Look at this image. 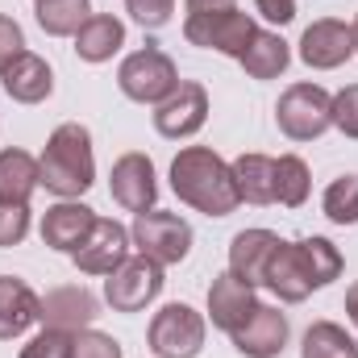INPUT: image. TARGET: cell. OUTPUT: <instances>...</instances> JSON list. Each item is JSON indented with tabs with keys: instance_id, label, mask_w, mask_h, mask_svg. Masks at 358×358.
<instances>
[{
	"instance_id": "obj_35",
	"label": "cell",
	"mask_w": 358,
	"mask_h": 358,
	"mask_svg": "<svg viewBox=\"0 0 358 358\" xmlns=\"http://www.w3.org/2000/svg\"><path fill=\"white\" fill-rule=\"evenodd\" d=\"M255 13L271 25H287L296 21V0H255Z\"/></svg>"
},
{
	"instance_id": "obj_2",
	"label": "cell",
	"mask_w": 358,
	"mask_h": 358,
	"mask_svg": "<svg viewBox=\"0 0 358 358\" xmlns=\"http://www.w3.org/2000/svg\"><path fill=\"white\" fill-rule=\"evenodd\" d=\"M171 192L204 217H229L242 204L234 167L208 146H183L171 159Z\"/></svg>"
},
{
	"instance_id": "obj_17",
	"label": "cell",
	"mask_w": 358,
	"mask_h": 358,
	"mask_svg": "<svg viewBox=\"0 0 358 358\" xmlns=\"http://www.w3.org/2000/svg\"><path fill=\"white\" fill-rule=\"evenodd\" d=\"M38 321H42V296L17 275H0V342L29 334Z\"/></svg>"
},
{
	"instance_id": "obj_34",
	"label": "cell",
	"mask_w": 358,
	"mask_h": 358,
	"mask_svg": "<svg viewBox=\"0 0 358 358\" xmlns=\"http://www.w3.org/2000/svg\"><path fill=\"white\" fill-rule=\"evenodd\" d=\"M17 55H25V34H21V25H17L13 17L0 13V71H4Z\"/></svg>"
},
{
	"instance_id": "obj_28",
	"label": "cell",
	"mask_w": 358,
	"mask_h": 358,
	"mask_svg": "<svg viewBox=\"0 0 358 358\" xmlns=\"http://www.w3.org/2000/svg\"><path fill=\"white\" fill-rule=\"evenodd\" d=\"M321 208L334 225H358V176L334 179L321 196Z\"/></svg>"
},
{
	"instance_id": "obj_4",
	"label": "cell",
	"mask_w": 358,
	"mask_h": 358,
	"mask_svg": "<svg viewBox=\"0 0 358 358\" xmlns=\"http://www.w3.org/2000/svg\"><path fill=\"white\" fill-rule=\"evenodd\" d=\"M117 88H121V96H129L134 104H163L179 88V67H176V59L163 55L159 46H142V50L121 59Z\"/></svg>"
},
{
	"instance_id": "obj_24",
	"label": "cell",
	"mask_w": 358,
	"mask_h": 358,
	"mask_svg": "<svg viewBox=\"0 0 358 358\" xmlns=\"http://www.w3.org/2000/svg\"><path fill=\"white\" fill-rule=\"evenodd\" d=\"M238 63L246 67L250 80H279V76L287 71V63H292V50H287V42H283L279 34L259 29L255 42L246 46V55H242Z\"/></svg>"
},
{
	"instance_id": "obj_6",
	"label": "cell",
	"mask_w": 358,
	"mask_h": 358,
	"mask_svg": "<svg viewBox=\"0 0 358 358\" xmlns=\"http://www.w3.org/2000/svg\"><path fill=\"white\" fill-rule=\"evenodd\" d=\"M129 238L138 246V255L155 259L159 267H176L192 255V225L179 213H163V208H146L134 213Z\"/></svg>"
},
{
	"instance_id": "obj_33",
	"label": "cell",
	"mask_w": 358,
	"mask_h": 358,
	"mask_svg": "<svg viewBox=\"0 0 358 358\" xmlns=\"http://www.w3.org/2000/svg\"><path fill=\"white\" fill-rule=\"evenodd\" d=\"M334 129L358 142V84H346L334 96Z\"/></svg>"
},
{
	"instance_id": "obj_16",
	"label": "cell",
	"mask_w": 358,
	"mask_h": 358,
	"mask_svg": "<svg viewBox=\"0 0 358 358\" xmlns=\"http://www.w3.org/2000/svg\"><path fill=\"white\" fill-rule=\"evenodd\" d=\"M96 225V213H92L84 200H59L46 208L42 217V242L50 250H63V255H76L84 246V238Z\"/></svg>"
},
{
	"instance_id": "obj_10",
	"label": "cell",
	"mask_w": 358,
	"mask_h": 358,
	"mask_svg": "<svg viewBox=\"0 0 358 358\" xmlns=\"http://www.w3.org/2000/svg\"><path fill=\"white\" fill-rule=\"evenodd\" d=\"M208 121V92L204 84H192V80H179V88L155 104V129L171 142H183L192 134H200Z\"/></svg>"
},
{
	"instance_id": "obj_11",
	"label": "cell",
	"mask_w": 358,
	"mask_h": 358,
	"mask_svg": "<svg viewBox=\"0 0 358 358\" xmlns=\"http://www.w3.org/2000/svg\"><path fill=\"white\" fill-rule=\"evenodd\" d=\"M355 55V29L338 17H321L300 34V63L313 71H338Z\"/></svg>"
},
{
	"instance_id": "obj_21",
	"label": "cell",
	"mask_w": 358,
	"mask_h": 358,
	"mask_svg": "<svg viewBox=\"0 0 358 358\" xmlns=\"http://www.w3.org/2000/svg\"><path fill=\"white\" fill-rule=\"evenodd\" d=\"M125 46V21L113 13H92L76 34V55L84 63H108Z\"/></svg>"
},
{
	"instance_id": "obj_29",
	"label": "cell",
	"mask_w": 358,
	"mask_h": 358,
	"mask_svg": "<svg viewBox=\"0 0 358 358\" xmlns=\"http://www.w3.org/2000/svg\"><path fill=\"white\" fill-rule=\"evenodd\" d=\"M71 342H76L71 329H55V325H46L42 334H34V338L21 346V355L17 358H71Z\"/></svg>"
},
{
	"instance_id": "obj_22",
	"label": "cell",
	"mask_w": 358,
	"mask_h": 358,
	"mask_svg": "<svg viewBox=\"0 0 358 358\" xmlns=\"http://www.w3.org/2000/svg\"><path fill=\"white\" fill-rule=\"evenodd\" d=\"M38 187V159L29 150H0V204H29Z\"/></svg>"
},
{
	"instance_id": "obj_32",
	"label": "cell",
	"mask_w": 358,
	"mask_h": 358,
	"mask_svg": "<svg viewBox=\"0 0 358 358\" xmlns=\"http://www.w3.org/2000/svg\"><path fill=\"white\" fill-rule=\"evenodd\" d=\"M125 13L142 25V29H163L176 17V0H125Z\"/></svg>"
},
{
	"instance_id": "obj_27",
	"label": "cell",
	"mask_w": 358,
	"mask_h": 358,
	"mask_svg": "<svg viewBox=\"0 0 358 358\" xmlns=\"http://www.w3.org/2000/svg\"><path fill=\"white\" fill-rule=\"evenodd\" d=\"M313 192V171L300 155H279L275 159V204L300 208Z\"/></svg>"
},
{
	"instance_id": "obj_13",
	"label": "cell",
	"mask_w": 358,
	"mask_h": 358,
	"mask_svg": "<svg viewBox=\"0 0 358 358\" xmlns=\"http://www.w3.org/2000/svg\"><path fill=\"white\" fill-rule=\"evenodd\" d=\"M129 246H134V238H129V229L121 221L96 217L92 234L84 238V246L71 259H76V267L84 271V275H113V271L129 259Z\"/></svg>"
},
{
	"instance_id": "obj_25",
	"label": "cell",
	"mask_w": 358,
	"mask_h": 358,
	"mask_svg": "<svg viewBox=\"0 0 358 358\" xmlns=\"http://www.w3.org/2000/svg\"><path fill=\"white\" fill-rule=\"evenodd\" d=\"M34 17L50 38H76L92 17V0H34Z\"/></svg>"
},
{
	"instance_id": "obj_8",
	"label": "cell",
	"mask_w": 358,
	"mask_h": 358,
	"mask_svg": "<svg viewBox=\"0 0 358 358\" xmlns=\"http://www.w3.org/2000/svg\"><path fill=\"white\" fill-rule=\"evenodd\" d=\"M259 25L250 13L242 8H221V13H200V17H183V38L200 50H217L229 59H242L246 46L255 42Z\"/></svg>"
},
{
	"instance_id": "obj_19",
	"label": "cell",
	"mask_w": 358,
	"mask_h": 358,
	"mask_svg": "<svg viewBox=\"0 0 358 358\" xmlns=\"http://www.w3.org/2000/svg\"><path fill=\"white\" fill-rule=\"evenodd\" d=\"M279 242H283V238L271 234V229H242V234H234V242H229V271H234L242 283L263 287L271 255L279 250Z\"/></svg>"
},
{
	"instance_id": "obj_12",
	"label": "cell",
	"mask_w": 358,
	"mask_h": 358,
	"mask_svg": "<svg viewBox=\"0 0 358 358\" xmlns=\"http://www.w3.org/2000/svg\"><path fill=\"white\" fill-rule=\"evenodd\" d=\"M108 192H113V200H117L125 213H146V208H155V200H159V176H155V163H150L146 155H138V150L121 155V159L113 163Z\"/></svg>"
},
{
	"instance_id": "obj_5",
	"label": "cell",
	"mask_w": 358,
	"mask_h": 358,
	"mask_svg": "<svg viewBox=\"0 0 358 358\" xmlns=\"http://www.w3.org/2000/svg\"><path fill=\"white\" fill-rule=\"evenodd\" d=\"M275 125L292 142H317L334 129V96L321 84H292L275 104Z\"/></svg>"
},
{
	"instance_id": "obj_36",
	"label": "cell",
	"mask_w": 358,
	"mask_h": 358,
	"mask_svg": "<svg viewBox=\"0 0 358 358\" xmlns=\"http://www.w3.org/2000/svg\"><path fill=\"white\" fill-rule=\"evenodd\" d=\"M187 4V17H200V13H221V8H238V0H183Z\"/></svg>"
},
{
	"instance_id": "obj_30",
	"label": "cell",
	"mask_w": 358,
	"mask_h": 358,
	"mask_svg": "<svg viewBox=\"0 0 358 358\" xmlns=\"http://www.w3.org/2000/svg\"><path fill=\"white\" fill-rule=\"evenodd\" d=\"M71 358H125L121 355V342L100 334V329H76V342H71Z\"/></svg>"
},
{
	"instance_id": "obj_18",
	"label": "cell",
	"mask_w": 358,
	"mask_h": 358,
	"mask_svg": "<svg viewBox=\"0 0 358 358\" xmlns=\"http://www.w3.org/2000/svg\"><path fill=\"white\" fill-rule=\"evenodd\" d=\"M0 84L8 92V100H17V104H42L55 92V71H50V63L42 55L25 50L0 71Z\"/></svg>"
},
{
	"instance_id": "obj_14",
	"label": "cell",
	"mask_w": 358,
	"mask_h": 358,
	"mask_svg": "<svg viewBox=\"0 0 358 358\" xmlns=\"http://www.w3.org/2000/svg\"><path fill=\"white\" fill-rule=\"evenodd\" d=\"M229 338H234L238 355L246 358H279L292 338V325H287V313H279L275 304H259L250 313V321L242 329H234Z\"/></svg>"
},
{
	"instance_id": "obj_38",
	"label": "cell",
	"mask_w": 358,
	"mask_h": 358,
	"mask_svg": "<svg viewBox=\"0 0 358 358\" xmlns=\"http://www.w3.org/2000/svg\"><path fill=\"white\" fill-rule=\"evenodd\" d=\"M350 29H355V55H358V17H355V25H350Z\"/></svg>"
},
{
	"instance_id": "obj_26",
	"label": "cell",
	"mask_w": 358,
	"mask_h": 358,
	"mask_svg": "<svg viewBox=\"0 0 358 358\" xmlns=\"http://www.w3.org/2000/svg\"><path fill=\"white\" fill-rule=\"evenodd\" d=\"M300 358H358V342L334 321H313L300 338Z\"/></svg>"
},
{
	"instance_id": "obj_37",
	"label": "cell",
	"mask_w": 358,
	"mask_h": 358,
	"mask_svg": "<svg viewBox=\"0 0 358 358\" xmlns=\"http://www.w3.org/2000/svg\"><path fill=\"white\" fill-rule=\"evenodd\" d=\"M346 317H350V325L358 329V279L346 287Z\"/></svg>"
},
{
	"instance_id": "obj_20",
	"label": "cell",
	"mask_w": 358,
	"mask_h": 358,
	"mask_svg": "<svg viewBox=\"0 0 358 358\" xmlns=\"http://www.w3.org/2000/svg\"><path fill=\"white\" fill-rule=\"evenodd\" d=\"M96 321V296L88 287L71 283V287H55L50 296H42V325L55 329H88Z\"/></svg>"
},
{
	"instance_id": "obj_9",
	"label": "cell",
	"mask_w": 358,
	"mask_h": 358,
	"mask_svg": "<svg viewBox=\"0 0 358 358\" xmlns=\"http://www.w3.org/2000/svg\"><path fill=\"white\" fill-rule=\"evenodd\" d=\"M163 267L146 255H129L113 275H104V300L113 313H142L163 292Z\"/></svg>"
},
{
	"instance_id": "obj_3",
	"label": "cell",
	"mask_w": 358,
	"mask_h": 358,
	"mask_svg": "<svg viewBox=\"0 0 358 358\" xmlns=\"http://www.w3.org/2000/svg\"><path fill=\"white\" fill-rule=\"evenodd\" d=\"M38 183L46 192H55L59 200H80L92 183H96L92 134L80 121H63L46 138V150L38 155Z\"/></svg>"
},
{
	"instance_id": "obj_31",
	"label": "cell",
	"mask_w": 358,
	"mask_h": 358,
	"mask_svg": "<svg viewBox=\"0 0 358 358\" xmlns=\"http://www.w3.org/2000/svg\"><path fill=\"white\" fill-rule=\"evenodd\" d=\"M29 238V204H0V250Z\"/></svg>"
},
{
	"instance_id": "obj_7",
	"label": "cell",
	"mask_w": 358,
	"mask_h": 358,
	"mask_svg": "<svg viewBox=\"0 0 358 358\" xmlns=\"http://www.w3.org/2000/svg\"><path fill=\"white\" fill-rule=\"evenodd\" d=\"M204 338H208V321L192 304H179V300L163 304L146 329V346L159 358H196L204 350Z\"/></svg>"
},
{
	"instance_id": "obj_1",
	"label": "cell",
	"mask_w": 358,
	"mask_h": 358,
	"mask_svg": "<svg viewBox=\"0 0 358 358\" xmlns=\"http://www.w3.org/2000/svg\"><path fill=\"white\" fill-rule=\"evenodd\" d=\"M338 275H342V250L329 238H300V242H279L263 287H271L283 304H300L313 292L329 287Z\"/></svg>"
},
{
	"instance_id": "obj_15",
	"label": "cell",
	"mask_w": 358,
	"mask_h": 358,
	"mask_svg": "<svg viewBox=\"0 0 358 358\" xmlns=\"http://www.w3.org/2000/svg\"><path fill=\"white\" fill-rule=\"evenodd\" d=\"M259 308V296L250 283H242L234 271H221L208 287V321L221 329V334H234L250 321V313Z\"/></svg>"
},
{
	"instance_id": "obj_23",
	"label": "cell",
	"mask_w": 358,
	"mask_h": 358,
	"mask_svg": "<svg viewBox=\"0 0 358 358\" xmlns=\"http://www.w3.org/2000/svg\"><path fill=\"white\" fill-rule=\"evenodd\" d=\"M238 200L246 204H275V159L271 155H238L234 163Z\"/></svg>"
}]
</instances>
